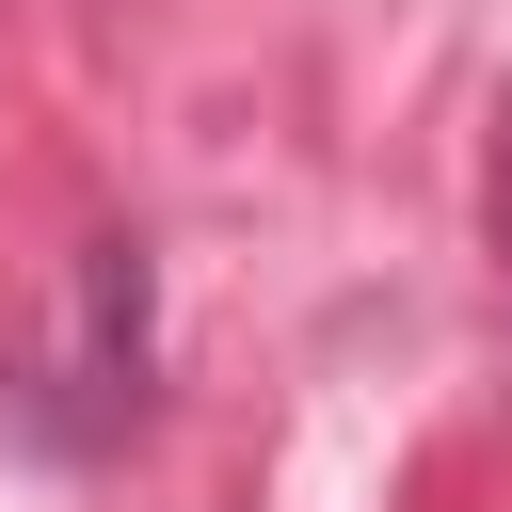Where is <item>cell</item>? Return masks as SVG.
<instances>
[{
	"label": "cell",
	"instance_id": "2",
	"mask_svg": "<svg viewBox=\"0 0 512 512\" xmlns=\"http://www.w3.org/2000/svg\"><path fill=\"white\" fill-rule=\"evenodd\" d=\"M480 240H496V304H512V96L480 128Z\"/></svg>",
	"mask_w": 512,
	"mask_h": 512
},
{
	"label": "cell",
	"instance_id": "1",
	"mask_svg": "<svg viewBox=\"0 0 512 512\" xmlns=\"http://www.w3.org/2000/svg\"><path fill=\"white\" fill-rule=\"evenodd\" d=\"M64 400H48V432L32 448H64V464H96V448H128L144 432V384H160V256L128 240V224H96L80 240V304H64V368H48Z\"/></svg>",
	"mask_w": 512,
	"mask_h": 512
}]
</instances>
